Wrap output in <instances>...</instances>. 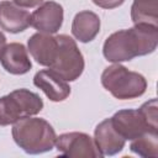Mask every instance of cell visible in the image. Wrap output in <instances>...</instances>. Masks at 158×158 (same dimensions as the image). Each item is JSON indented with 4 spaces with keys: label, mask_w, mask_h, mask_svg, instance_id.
Here are the masks:
<instances>
[{
    "label": "cell",
    "mask_w": 158,
    "mask_h": 158,
    "mask_svg": "<svg viewBox=\"0 0 158 158\" xmlns=\"http://www.w3.org/2000/svg\"><path fill=\"white\" fill-rule=\"evenodd\" d=\"M158 44V26L136 23L127 30L111 33L104 42L102 54L112 63L131 60L136 57L151 54Z\"/></svg>",
    "instance_id": "6da1fadb"
},
{
    "label": "cell",
    "mask_w": 158,
    "mask_h": 158,
    "mask_svg": "<svg viewBox=\"0 0 158 158\" xmlns=\"http://www.w3.org/2000/svg\"><path fill=\"white\" fill-rule=\"evenodd\" d=\"M15 143L28 154H40L51 151L56 143V131L48 121L40 117H22L12 126Z\"/></svg>",
    "instance_id": "7a4b0ae2"
},
{
    "label": "cell",
    "mask_w": 158,
    "mask_h": 158,
    "mask_svg": "<svg viewBox=\"0 0 158 158\" xmlns=\"http://www.w3.org/2000/svg\"><path fill=\"white\" fill-rule=\"evenodd\" d=\"M101 84L118 100L139 98L147 89V80L142 74L128 70L120 63H115L104 69L101 74Z\"/></svg>",
    "instance_id": "3957f363"
},
{
    "label": "cell",
    "mask_w": 158,
    "mask_h": 158,
    "mask_svg": "<svg viewBox=\"0 0 158 158\" xmlns=\"http://www.w3.org/2000/svg\"><path fill=\"white\" fill-rule=\"evenodd\" d=\"M43 109L38 94L28 89H17L0 98V126L14 125L22 117L35 116Z\"/></svg>",
    "instance_id": "277c9868"
},
{
    "label": "cell",
    "mask_w": 158,
    "mask_h": 158,
    "mask_svg": "<svg viewBox=\"0 0 158 158\" xmlns=\"http://www.w3.org/2000/svg\"><path fill=\"white\" fill-rule=\"evenodd\" d=\"M56 37L58 41V51L51 69L65 81H74L84 70V57L72 37L68 35H58Z\"/></svg>",
    "instance_id": "5b68a950"
},
{
    "label": "cell",
    "mask_w": 158,
    "mask_h": 158,
    "mask_svg": "<svg viewBox=\"0 0 158 158\" xmlns=\"http://www.w3.org/2000/svg\"><path fill=\"white\" fill-rule=\"evenodd\" d=\"M58 153L69 158H98L102 157L94 139L84 132H67L56 138Z\"/></svg>",
    "instance_id": "8992f818"
},
{
    "label": "cell",
    "mask_w": 158,
    "mask_h": 158,
    "mask_svg": "<svg viewBox=\"0 0 158 158\" xmlns=\"http://www.w3.org/2000/svg\"><path fill=\"white\" fill-rule=\"evenodd\" d=\"M111 122L114 128L120 133V136L128 141H132L146 132L158 131L148 125L139 110L133 109L120 110L115 112L111 117Z\"/></svg>",
    "instance_id": "52a82bcc"
},
{
    "label": "cell",
    "mask_w": 158,
    "mask_h": 158,
    "mask_svg": "<svg viewBox=\"0 0 158 158\" xmlns=\"http://www.w3.org/2000/svg\"><path fill=\"white\" fill-rule=\"evenodd\" d=\"M63 7L56 1H43L31 14V26L38 32L56 33L63 23Z\"/></svg>",
    "instance_id": "ba28073f"
},
{
    "label": "cell",
    "mask_w": 158,
    "mask_h": 158,
    "mask_svg": "<svg viewBox=\"0 0 158 158\" xmlns=\"http://www.w3.org/2000/svg\"><path fill=\"white\" fill-rule=\"evenodd\" d=\"M33 84L41 89L46 96L54 102L65 100L70 95V86L62 77L52 69H43L35 74Z\"/></svg>",
    "instance_id": "9c48e42d"
},
{
    "label": "cell",
    "mask_w": 158,
    "mask_h": 158,
    "mask_svg": "<svg viewBox=\"0 0 158 158\" xmlns=\"http://www.w3.org/2000/svg\"><path fill=\"white\" fill-rule=\"evenodd\" d=\"M0 63L7 73L14 75L26 74L32 68L27 48L19 42L5 44L0 53Z\"/></svg>",
    "instance_id": "30bf717a"
},
{
    "label": "cell",
    "mask_w": 158,
    "mask_h": 158,
    "mask_svg": "<svg viewBox=\"0 0 158 158\" xmlns=\"http://www.w3.org/2000/svg\"><path fill=\"white\" fill-rule=\"evenodd\" d=\"M27 51L38 64L51 68L58 51L57 37L51 33L37 32L28 38Z\"/></svg>",
    "instance_id": "8fae6325"
},
{
    "label": "cell",
    "mask_w": 158,
    "mask_h": 158,
    "mask_svg": "<svg viewBox=\"0 0 158 158\" xmlns=\"http://www.w3.org/2000/svg\"><path fill=\"white\" fill-rule=\"evenodd\" d=\"M94 142L101 156H114L123 149L126 139L114 128L111 118H106L95 127Z\"/></svg>",
    "instance_id": "7c38bea8"
},
{
    "label": "cell",
    "mask_w": 158,
    "mask_h": 158,
    "mask_svg": "<svg viewBox=\"0 0 158 158\" xmlns=\"http://www.w3.org/2000/svg\"><path fill=\"white\" fill-rule=\"evenodd\" d=\"M31 26V14L23 7L17 6L15 2H0V28L10 32L19 33Z\"/></svg>",
    "instance_id": "4fadbf2b"
},
{
    "label": "cell",
    "mask_w": 158,
    "mask_h": 158,
    "mask_svg": "<svg viewBox=\"0 0 158 158\" xmlns=\"http://www.w3.org/2000/svg\"><path fill=\"white\" fill-rule=\"evenodd\" d=\"M100 31V17L89 10L78 12L72 23L73 36L83 43L91 42Z\"/></svg>",
    "instance_id": "5bb4252c"
},
{
    "label": "cell",
    "mask_w": 158,
    "mask_h": 158,
    "mask_svg": "<svg viewBox=\"0 0 158 158\" xmlns=\"http://www.w3.org/2000/svg\"><path fill=\"white\" fill-rule=\"evenodd\" d=\"M131 19L136 23H149L158 26V0H133Z\"/></svg>",
    "instance_id": "9a60e30c"
},
{
    "label": "cell",
    "mask_w": 158,
    "mask_h": 158,
    "mask_svg": "<svg viewBox=\"0 0 158 158\" xmlns=\"http://www.w3.org/2000/svg\"><path fill=\"white\" fill-rule=\"evenodd\" d=\"M130 149L131 152L144 158H157L158 157V131H149L132 139L130 144Z\"/></svg>",
    "instance_id": "2e32d148"
},
{
    "label": "cell",
    "mask_w": 158,
    "mask_h": 158,
    "mask_svg": "<svg viewBox=\"0 0 158 158\" xmlns=\"http://www.w3.org/2000/svg\"><path fill=\"white\" fill-rule=\"evenodd\" d=\"M141 114L148 122V125L152 128L158 130V104L157 99H151L147 102H144L139 109Z\"/></svg>",
    "instance_id": "e0dca14e"
},
{
    "label": "cell",
    "mask_w": 158,
    "mask_h": 158,
    "mask_svg": "<svg viewBox=\"0 0 158 158\" xmlns=\"http://www.w3.org/2000/svg\"><path fill=\"white\" fill-rule=\"evenodd\" d=\"M93 2L102 9H115L121 6L125 2V0H93Z\"/></svg>",
    "instance_id": "ac0fdd59"
},
{
    "label": "cell",
    "mask_w": 158,
    "mask_h": 158,
    "mask_svg": "<svg viewBox=\"0 0 158 158\" xmlns=\"http://www.w3.org/2000/svg\"><path fill=\"white\" fill-rule=\"evenodd\" d=\"M44 0H14V2L20 7H36L40 6Z\"/></svg>",
    "instance_id": "d6986e66"
},
{
    "label": "cell",
    "mask_w": 158,
    "mask_h": 158,
    "mask_svg": "<svg viewBox=\"0 0 158 158\" xmlns=\"http://www.w3.org/2000/svg\"><path fill=\"white\" fill-rule=\"evenodd\" d=\"M5 44H6V37H5V35L0 31V53H1L2 48L5 47Z\"/></svg>",
    "instance_id": "ffe728a7"
}]
</instances>
